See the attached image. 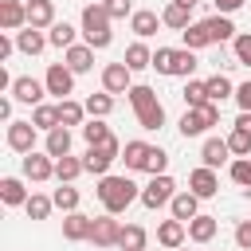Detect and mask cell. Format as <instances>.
I'll return each mask as SVG.
<instances>
[{"label":"cell","instance_id":"4fadbf2b","mask_svg":"<svg viewBox=\"0 0 251 251\" xmlns=\"http://www.w3.org/2000/svg\"><path fill=\"white\" fill-rule=\"evenodd\" d=\"M90 227H94V216H82V212H67V216H63V239H67V243L90 239Z\"/></svg>","mask_w":251,"mask_h":251},{"label":"cell","instance_id":"7402d4cb","mask_svg":"<svg viewBox=\"0 0 251 251\" xmlns=\"http://www.w3.org/2000/svg\"><path fill=\"white\" fill-rule=\"evenodd\" d=\"M157 27H161V16H157L153 8H141V12H133V16H129V31H133L137 39L157 35Z\"/></svg>","mask_w":251,"mask_h":251},{"label":"cell","instance_id":"9a60e30c","mask_svg":"<svg viewBox=\"0 0 251 251\" xmlns=\"http://www.w3.org/2000/svg\"><path fill=\"white\" fill-rule=\"evenodd\" d=\"M0 27H4V31H24V27H27V4H20V0H0Z\"/></svg>","mask_w":251,"mask_h":251},{"label":"cell","instance_id":"e0dca14e","mask_svg":"<svg viewBox=\"0 0 251 251\" xmlns=\"http://www.w3.org/2000/svg\"><path fill=\"white\" fill-rule=\"evenodd\" d=\"M169 212H173V220H180V224H188V220H196L200 216V196L196 192H176L173 196V204H169Z\"/></svg>","mask_w":251,"mask_h":251},{"label":"cell","instance_id":"8fae6325","mask_svg":"<svg viewBox=\"0 0 251 251\" xmlns=\"http://www.w3.org/2000/svg\"><path fill=\"white\" fill-rule=\"evenodd\" d=\"M51 176H55V157H47V153H24V180L43 184Z\"/></svg>","mask_w":251,"mask_h":251},{"label":"cell","instance_id":"3957f363","mask_svg":"<svg viewBox=\"0 0 251 251\" xmlns=\"http://www.w3.org/2000/svg\"><path fill=\"white\" fill-rule=\"evenodd\" d=\"M82 35H86V43L94 51H102V47L114 43V16L106 12L102 0H94V4L82 8Z\"/></svg>","mask_w":251,"mask_h":251},{"label":"cell","instance_id":"7dc6e473","mask_svg":"<svg viewBox=\"0 0 251 251\" xmlns=\"http://www.w3.org/2000/svg\"><path fill=\"white\" fill-rule=\"evenodd\" d=\"M235 106H239V114H251V78L235 86Z\"/></svg>","mask_w":251,"mask_h":251},{"label":"cell","instance_id":"1f68e13d","mask_svg":"<svg viewBox=\"0 0 251 251\" xmlns=\"http://www.w3.org/2000/svg\"><path fill=\"white\" fill-rule=\"evenodd\" d=\"M55 106H59V126H67V129H71V126H86V122H82V118H86V106H82V102L63 98V102H55Z\"/></svg>","mask_w":251,"mask_h":251},{"label":"cell","instance_id":"44dd1931","mask_svg":"<svg viewBox=\"0 0 251 251\" xmlns=\"http://www.w3.org/2000/svg\"><path fill=\"white\" fill-rule=\"evenodd\" d=\"M216 231H220V220L208 216V212H200L196 220H188V239H192V243H212Z\"/></svg>","mask_w":251,"mask_h":251},{"label":"cell","instance_id":"836d02e7","mask_svg":"<svg viewBox=\"0 0 251 251\" xmlns=\"http://www.w3.org/2000/svg\"><path fill=\"white\" fill-rule=\"evenodd\" d=\"M204 86H208V102H224V98H235V82H231L227 75H212V78H204Z\"/></svg>","mask_w":251,"mask_h":251},{"label":"cell","instance_id":"c3c4849f","mask_svg":"<svg viewBox=\"0 0 251 251\" xmlns=\"http://www.w3.org/2000/svg\"><path fill=\"white\" fill-rule=\"evenodd\" d=\"M235 243H239L243 251H251V220H239V224H235Z\"/></svg>","mask_w":251,"mask_h":251},{"label":"cell","instance_id":"f6af8a7d","mask_svg":"<svg viewBox=\"0 0 251 251\" xmlns=\"http://www.w3.org/2000/svg\"><path fill=\"white\" fill-rule=\"evenodd\" d=\"M165 165H169V153L153 145V149H149V165H145V173H149V176H161V173H165Z\"/></svg>","mask_w":251,"mask_h":251},{"label":"cell","instance_id":"74e56055","mask_svg":"<svg viewBox=\"0 0 251 251\" xmlns=\"http://www.w3.org/2000/svg\"><path fill=\"white\" fill-rule=\"evenodd\" d=\"M82 106H86L90 118H110V114H114V94H106V90H102V94H90Z\"/></svg>","mask_w":251,"mask_h":251},{"label":"cell","instance_id":"cb8c5ba5","mask_svg":"<svg viewBox=\"0 0 251 251\" xmlns=\"http://www.w3.org/2000/svg\"><path fill=\"white\" fill-rule=\"evenodd\" d=\"M47 43H51V39H47V31H39V27H24V31H16V51H24V55H39Z\"/></svg>","mask_w":251,"mask_h":251},{"label":"cell","instance_id":"11a10c76","mask_svg":"<svg viewBox=\"0 0 251 251\" xmlns=\"http://www.w3.org/2000/svg\"><path fill=\"white\" fill-rule=\"evenodd\" d=\"M176 251H188V247H176Z\"/></svg>","mask_w":251,"mask_h":251},{"label":"cell","instance_id":"ffe728a7","mask_svg":"<svg viewBox=\"0 0 251 251\" xmlns=\"http://www.w3.org/2000/svg\"><path fill=\"white\" fill-rule=\"evenodd\" d=\"M227 157H231V149H227V137H208V141L200 145V161H204L208 169H220V165H227Z\"/></svg>","mask_w":251,"mask_h":251},{"label":"cell","instance_id":"4316f807","mask_svg":"<svg viewBox=\"0 0 251 251\" xmlns=\"http://www.w3.org/2000/svg\"><path fill=\"white\" fill-rule=\"evenodd\" d=\"M43 153H47V157H55V161H59V157H67V153H71V129H67V126L51 129V133L43 137Z\"/></svg>","mask_w":251,"mask_h":251},{"label":"cell","instance_id":"f907efd6","mask_svg":"<svg viewBox=\"0 0 251 251\" xmlns=\"http://www.w3.org/2000/svg\"><path fill=\"white\" fill-rule=\"evenodd\" d=\"M12 51H16V39H8V35H0V63H4V59H8Z\"/></svg>","mask_w":251,"mask_h":251},{"label":"cell","instance_id":"52a82bcc","mask_svg":"<svg viewBox=\"0 0 251 251\" xmlns=\"http://www.w3.org/2000/svg\"><path fill=\"white\" fill-rule=\"evenodd\" d=\"M43 82H47V94H55L59 102L75 94V71H71L67 63H51L47 75H43Z\"/></svg>","mask_w":251,"mask_h":251},{"label":"cell","instance_id":"7bdbcfd3","mask_svg":"<svg viewBox=\"0 0 251 251\" xmlns=\"http://www.w3.org/2000/svg\"><path fill=\"white\" fill-rule=\"evenodd\" d=\"M227 173H231V180H235L239 188H251V157H235V161L227 165Z\"/></svg>","mask_w":251,"mask_h":251},{"label":"cell","instance_id":"7a4b0ae2","mask_svg":"<svg viewBox=\"0 0 251 251\" xmlns=\"http://www.w3.org/2000/svg\"><path fill=\"white\" fill-rule=\"evenodd\" d=\"M129 106H133L137 126H141L145 133H153V129H161V126H165V106H161V98H157V90H153V86L133 82V90H129Z\"/></svg>","mask_w":251,"mask_h":251},{"label":"cell","instance_id":"bcb514c9","mask_svg":"<svg viewBox=\"0 0 251 251\" xmlns=\"http://www.w3.org/2000/svg\"><path fill=\"white\" fill-rule=\"evenodd\" d=\"M106 4V12L114 16V20H126V16H133V0H102Z\"/></svg>","mask_w":251,"mask_h":251},{"label":"cell","instance_id":"f5cc1de1","mask_svg":"<svg viewBox=\"0 0 251 251\" xmlns=\"http://www.w3.org/2000/svg\"><path fill=\"white\" fill-rule=\"evenodd\" d=\"M235 126H239V129H251V114H239V118H235Z\"/></svg>","mask_w":251,"mask_h":251},{"label":"cell","instance_id":"e575fe53","mask_svg":"<svg viewBox=\"0 0 251 251\" xmlns=\"http://www.w3.org/2000/svg\"><path fill=\"white\" fill-rule=\"evenodd\" d=\"M31 126L35 129H43V133H51V129H59V106H35L31 110Z\"/></svg>","mask_w":251,"mask_h":251},{"label":"cell","instance_id":"7c38bea8","mask_svg":"<svg viewBox=\"0 0 251 251\" xmlns=\"http://www.w3.org/2000/svg\"><path fill=\"white\" fill-rule=\"evenodd\" d=\"M188 192H196L200 200H212V196L220 192V176H216V169H208V165L192 169V173H188Z\"/></svg>","mask_w":251,"mask_h":251},{"label":"cell","instance_id":"b9f144b4","mask_svg":"<svg viewBox=\"0 0 251 251\" xmlns=\"http://www.w3.org/2000/svg\"><path fill=\"white\" fill-rule=\"evenodd\" d=\"M47 39H51V47H63V51H67V47H75V27H71L67 20H59V24L47 31Z\"/></svg>","mask_w":251,"mask_h":251},{"label":"cell","instance_id":"30bf717a","mask_svg":"<svg viewBox=\"0 0 251 251\" xmlns=\"http://www.w3.org/2000/svg\"><path fill=\"white\" fill-rule=\"evenodd\" d=\"M4 141H8V149H12V153H35V126L16 118V122H8Z\"/></svg>","mask_w":251,"mask_h":251},{"label":"cell","instance_id":"6da1fadb","mask_svg":"<svg viewBox=\"0 0 251 251\" xmlns=\"http://www.w3.org/2000/svg\"><path fill=\"white\" fill-rule=\"evenodd\" d=\"M94 192H98V200H102V208H106L110 216H122L133 200H141V188H137L129 176H110V173L98 176V188H94Z\"/></svg>","mask_w":251,"mask_h":251},{"label":"cell","instance_id":"d590c367","mask_svg":"<svg viewBox=\"0 0 251 251\" xmlns=\"http://www.w3.org/2000/svg\"><path fill=\"white\" fill-rule=\"evenodd\" d=\"M180 98H184V106H188V110L204 106V102H208V86H204V78H188V82H184V90H180Z\"/></svg>","mask_w":251,"mask_h":251},{"label":"cell","instance_id":"9c48e42d","mask_svg":"<svg viewBox=\"0 0 251 251\" xmlns=\"http://www.w3.org/2000/svg\"><path fill=\"white\" fill-rule=\"evenodd\" d=\"M43 94H47V82H39V78H31V75H20L16 82H12V98L16 102H24V106H43Z\"/></svg>","mask_w":251,"mask_h":251},{"label":"cell","instance_id":"d4e9b609","mask_svg":"<svg viewBox=\"0 0 251 251\" xmlns=\"http://www.w3.org/2000/svg\"><path fill=\"white\" fill-rule=\"evenodd\" d=\"M0 200H4L8 208H24L31 196H27V188H24L20 176H4V180H0Z\"/></svg>","mask_w":251,"mask_h":251},{"label":"cell","instance_id":"ab89813d","mask_svg":"<svg viewBox=\"0 0 251 251\" xmlns=\"http://www.w3.org/2000/svg\"><path fill=\"white\" fill-rule=\"evenodd\" d=\"M51 208H55V200H51V196H43V192H31V200L24 204L27 220H47V216H51Z\"/></svg>","mask_w":251,"mask_h":251},{"label":"cell","instance_id":"8d00e7d4","mask_svg":"<svg viewBox=\"0 0 251 251\" xmlns=\"http://www.w3.org/2000/svg\"><path fill=\"white\" fill-rule=\"evenodd\" d=\"M51 200H55V208H59V212H78V200H82V196H78V188H75V184H59V188L51 192Z\"/></svg>","mask_w":251,"mask_h":251},{"label":"cell","instance_id":"d6a6232c","mask_svg":"<svg viewBox=\"0 0 251 251\" xmlns=\"http://www.w3.org/2000/svg\"><path fill=\"white\" fill-rule=\"evenodd\" d=\"M145 243H149V231L141 224H126L122 227V239H118L122 251H145Z\"/></svg>","mask_w":251,"mask_h":251},{"label":"cell","instance_id":"277c9868","mask_svg":"<svg viewBox=\"0 0 251 251\" xmlns=\"http://www.w3.org/2000/svg\"><path fill=\"white\" fill-rule=\"evenodd\" d=\"M153 67H157V75H169V78H192L196 51H188V47H157L153 51Z\"/></svg>","mask_w":251,"mask_h":251},{"label":"cell","instance_id":"ac0fdd59","mask_svg":"<svg viewBox=\"0 0 251 251\" xmlns=\"http://www.w3.org/2000/svg\"><path fill=\"white\" fill-rule=\"evenodd\" d=\"M184 235H188V224H180V220H161L157 224V243L169 247V251L184 247Z\"/></svg>","mask_w":251,"mask_h":251},{"label":"cell","instance_id":"8992f818","mask_svg":"<svg viewBox=\"0 0 251 251\" xmlns=\"http://www.w3.org/2000/svg\"><path fill=\"white\" fill-rule=\"evenodd\" d=\"M102 90L106 94H129L133 90V71L118 59V63H106L102 67Z\"/></svg>","mask_w":251,"mask_h":251},{"label":"cell","instance_id":"4dcf8cb0","mask_svg":"<svg viewBox=\"0 0 251 251\" xmlns=\"http://www.w3.org/2000/svg\"><path fill=\"white\" fill-rule=\"evenodd\" d=\"M129 71H145V67H153V51L145 47V39H137V43H129L126 47V59H122Z\"/></svg>","mask_w":251,"mask_h":251},{"label":"cell","instance_id":"60d3db41","mask_svg":"<svg viewBox=\"0 0 251 251\" xmlns=\"http://www.w3.org/2000/svg\"><path fill=\"white\" fill-rule=\"evenodd\" d=\"M227 149H231V157H251V129L231 126V133H227Z\"/></svg>","mask_w":251,"mask_h":251},{"label":"cell","instance_id":"603a6c76","mask_svg":"<svg viewBox=\"0 0 251 251\" xmlns=\"http://www.w3.org/2000/svg\"><path fill=\"white\" fill-rule=\"evenodd\" d=\"M149 141H126V149H122V161H126V169L129 173H145V165H149Z\"/></svg>","mask_w":251,"mask_h":251},{"label":"cell","instance_id":"5bb4252c","mask_svg":"<svg viewBox=\"0 0 251 251\" xmlns=\"http://www.w3.org/2000/svg\"><path fill=\"white\" fill-rule=\"evenodd\" d=\"M59 20H55V0H27V27H39V31H51Z\"/></svg>","mask_w":251,"mask_h":251},{"label":"cell","instance_id":"d6986e66","mask_svg":"<svg viewBox=\"0 0 251 251\" xmlns=\"http://www.w3.org/2000/svg\"><path fill=\"white\" fill-rule=\"evenodd\" d=\"M63 63H67L75 75H86V71L94 67V47H90V43H75V47L63 51Z\"/></svg>","mask_w":251,"mask_h":251},{"label":"cell","instance_id":"db71d44e","mask_svg":"<svg viewBox=\"0 0 251 251\" xmlns=\"http://www.w3.org/2000/svg\"><path fill=\"white\" fill-rule=\"evenodd\" d=\"M173 4H180V8H196L200 0H173Z\"/></svg>","mask_w":251,"mask_h":251},{"label":"cell","instance_id":"83f0119b","mask_svg":"<svg viewBox=\"0 0 251 251\" xmlns=\"http://www.w3.org/2000/svg\"><path fill=\"white\" fill-rule=\"evenodd\" d=\"M82 173H86L82 157H71V153H67V157H59V161H55V180H59V184H75Z\"/></svg>","mask_w":251,"mask_h":251},{"label":"cell","instance_id":"f1b7e54d","mask_svg":"<svg viewBox=\"0 0 251 251\" xmlns=\"http://www.w3.org/2000/svg\"><path fill=\"white\" fill-rule=\"evenodd\" d=\"M180 39H184V47H188V51H204V47L212 43V31H208V24H204V20H196V24H188V27L180 31Z\"/></svg>","mask_w":251,"mask_h":251},{"label":"cell","instance_id":"816d5d0a","mask_svg":"<svg viewBox=\"0 0 251 251\" xmlns=\"http://www.w3.org/2000/svg\"><path fill=\"white\" fill-rule=\"evenodd\" d=\"M0 118H4V122H16V118H12V98H0Z\"/></svg>","mask_w":251,"mask_h":251},{"label":"cell","instance_id":"2e32d148","mask_svg":"<svg viewBox=\"0 0 251 251\" xmlns=\"http://www.w3.org/2000/svg\"><path fill=\"white\" fill-rule=\"evenodd\" d=\"M114 161H118V153H110L106 145H86V153H82V165H86V173H94V176H106Z\"/></svg>","mask_w":251,"mask_h":251},{"label":"cell","instance_id":"484cf974","mask_svg":"<svg viewBox=\"0 0 251 251\" xmlns=\"http://www.w3.org/2000/svg\"><path fill=\"white\" fill-rule=\"evenodd\" d=\"M161 24H165V27H173V31H184V27H188V24H196V20H192V8H180V4H173V0H169V4L161 8Z\"/></svg>","mask_w":251,"mask_h":251},{"label":"cell","instance_id":"f35d334b","mask_svg":"<svg viewBox=\"0 0 251 251\" xmlns=\"http://www.w3.org/2000/svg\"><path fill=\"white\" fill-rule=\"evenodd\" d=\"M82 137H86V145H106L114 133H110V126H106L102 118H90V122L82 126Z\"/></svg>","mask_w":251,"mask_h":251},{"label":"cell","instance_id":"5b68a950","mask_svg":"<svg viewBox=\"0 0 251 251\" xmlns=\"http://www.w3.org/2000/svg\"><path fill=\"white\" fill-rule=\"evenodd\" d=\"M173 196H176V180L169 176V173H161V176H153L145 188H141V204L149 208V212H157V208H165V204H173Z\"/></svg>","mask_w":251,"mask_h":251},{"label":"cell","instance_id":"ee69618b","mask_svg":"<svg viewBox=\"0 0 251 251\" xmlns=\"http://www.w3.org/2000/svg\"><path fill=\"white\" fill-rule=\"evenodd\" d=\"M231 51H235V63L251 67V31H239V35L231 39Z\"/></svg>","mask_w":251,"mask_h":251},{"label":"cell","instance_id":"681fc988","mask_svg":"<svg viewBox=\"0 0 251 251\" xmlns=\"http://www.w3.org/2000/svg\"><path fill=\"white\" fill-rule=\"evenodd\" d=\"M243 4H247V0H216V12H220V16H231V12H239Z\"/></svg>","mask_w":251,"mask_h":251},{"label":"cell","instance_id":"ba28073f","mask_svg":"<svg viewBox=\"0 0 251 251\" xmlns=\"http://www.w3.org/2000/svg\"><path fill=\"white\" fill-rule=\"evenodd\" d=\"M118 239H122L118 216H110V212L94 216V227H90V239H86V243H94V247H118Z\"/></svg>","mask_w":251,"mask_h":251},{"label":"cell","instance_id":"f546056e","mask_svg":"<svg viewBox=\"0 0 251 251\" xmlns=\"http://www.w3.org/2000/svg\"><path fill=\"white\" fill-rule=\"evenodd\" d=\"M204 24H208V31H212V43H227V39L239 35L235 24H231V16H220V12H216V16H208Z\"/></svg>","mask_w":251,"mask_h":251}]
</instances>
